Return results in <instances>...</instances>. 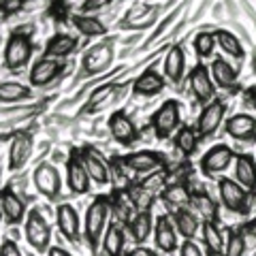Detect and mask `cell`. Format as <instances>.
<instances>
[{
    "label": "cell",
    "mask_w": 256,
    "mask_h": 256,
    "mask_svg": "<svg viewBox=\"0 0 256 256\" xmlns=\"http://www.w3.org/2000/svg\"><path fill=\"white\" fill-rule=\"evenodd\" d=\"M32 52H34V45H32L30 36H26L24 32H13L4 45V54H2L4 68H9V70L24 68L30 62Z\"/></svg>",
    "instance_id": "cell-1"
},
{
    "label": "cell",
    "mask_w": 256,
    "mask_h": 256,
    "mask_svg": "<svg viewBox=\"0 0 256 256\" xmlns=\"http://www.w3.org/2000/svg\"><path fill=\"white\" fill-rule=\"evenodd\" d=\"M109 218V198L107 196H98L94 198V203L88 207V214H86V239L88 244L92 246V250L100 242V235L105 230V224Z\"/></svg>",
    "instance_id": "cell-2"
},
{
    "label": "cell",
    "mask_w": 256,
    "mask_h": 256,
    "mask_svg": "<svg viewBox=\"0 0 256 256\" xmlns=\"http://www.w3.org/2000/svg\"><path fill=\"white\" fill-rule=\"evenodd\" d=\"M180 102L175 98H169L160 105L154 116H152V128H154L156 137L158 139H166L178 130L180 126V120H182V114H180Z\"/></svg>",
    "instance_id": "cell-3"
},
{
    "label": "cell",
    "mask_w": 256,
    "mask_h": 256,
    "mask_svg": "<svg viewBox=\"0 0 256 256\" xmlns=\"http://www.w3.org/2000/svg\"><path fill=\"white\" fill-rule=\"evenodd\" d=\"M218 194H220L222 205L226 207L228 212L244 214L248 210V201H250V196H248V190L239 182L230 180V178H222L218 182Z\"/></svg>",
    "instance_id": "cell-4"
},
{
    "label": "cell",
    "mask_w": 256,
    "mask_h": 256,
    "mask_svg": "<svg viewBox=\"0 0 256 256\" xmlns=\"http://www.w3.org/2000/svg\"><path fill=\"white\" fill-rule=\"evenodd\" d=\"M111 60H114V43L111 41H102L98 45L90 47L84 58H82V66H84V73L88 75H100L102 70L109 68Z\"/></svg>",
    "instance_id": "cell-5"
},
{
    "label": "cell",
    "mask_w": 256,
    "mask_h": 256,
    "mask_svg": "<svg viewBox=\"0 0 256 256\" xmlns=\"http://www.w3.org/2000/svg\"><path fill=\"white\" fill-rule=\"evenodd\" d=\"M26 239L28 244L34 248V250L43 252L50 248V239H52V228L47 220L41 216L38 210H32L28 214V220H26Z\"/></svg>",
    "instance_id": "cell-6"
},
{
    "label": "cell",
    "mask_w": 256,
    "mask_h": 256,
    "mask_svg": "<svg viewBox=\"0 0 256 256\" xmlns=\"http://www.w3.org/2000/svg\"><path fill=\"white\" fill-rule=\"evenodd\" d=\"M188 82H190V90H192V94H194L196 102H203V105H207V102L214 100L216 84L212 79L210 68H207L205 64H196V66L190 70Z\"/></svg>",
    "instance_id": "cell-7"
},
{
    "label": "cell",
    "mask_w": 256,
    "mask_h": 256,
    "mask_svg": "<svg viewBox=\"0 0 256 256\" xmlns=\"http://www.w3.org/2000/svg\"><path fill=\"white\" fill-rule=\"evenodd\" d=\"M64 73V62L62 60H54L43 56L41 60L34 62V66L30 68V86L34 88H45L50 86L52 82H56L60 75Z\"/></svg>",
    "instance_id": "cell-8"
},
{
    "label": "cell",
    "mask_w": 256,
    "mask_h": 256,
    "mask_svg": "<svg viewBox=\"0 0 256 256\" xmlns=\"http://www.w3.org/2000/svg\"><path fill=\"white\" fill-rule=\"evenodd\" d=\"M32 180H34V186L36 190L41 192L43 196L47 198H56L60 194L62 190V180H60V173L56 169L54 164L50 162H41L34 169V175H32Z\"/></svg>",
    "instance_id": "cell-9"
},
{
    "label": "cell",
    "mask_w": 256,
    "mask_h": 256,
    "mask_svg": "<svg viewBox=\"0 0 256 256\" xmlns=\"http://www.w3.org/2000/svg\"><path fill=\"white\" fill-rule=\"evenodd\" d=\"M224 114H226V105L222 100H212L203 107L201 116L196 120V134L198 137H210L220 128V124L224 122Z\"/></svg>",
    "instance_id": "cell-10"
},
{
    "label": "cell",
    "mask_w": 256,
    "mask_h": 256,
    "mask_svg": "<svg viewBox=\"0 0 256 256\" xmlns=\"http://www.w3.org/2000/svg\"><path fill=\"white\" fill-rule=\"evenodd\" d=\"M66 184L70 192H75V194H86L88 190H90V175H88L86 166L82 162V156H79V152H73L66 162Z\"/></svg>",
    "instance_id": "cell-11"
},
{
    "label": "cell",
    "mask_w": 256,
    "mask_h": 256,
    "mask_svg": "<svg viewBox=\"0 0 256 256\" xmlns=\"http://www.w3.org/2000/svg\"><path fill=\"white\" fill-rule=\"evenodd\" d=\"M235 158H237V154L228 146H214L201 158V169L205 175L222 173L224 169H228L230 162H235Z\"/></svg>",
    "instance_id": "cell-12"
},
{
    "label": "cell",
    "mask_w": 256,
    "mask_h": 256,
    "mask_svg": "<svg viewBox=\"0 0 256 256\" xmlns=\"http://www.w3.org/2000/svg\"><path fill=\"white\" fill-rule=\"evenodd\" d=\"M79 156H82V162H84L86 171L94 184H100V186L109 184V164L98 152L94 148H84L79 152Z\"/></svg>",
    "instance_id": "cell-13"
},
{
    "label": "cell",
    "mask_w": 256,
    "mask_h": 256,
    "mask_svg": "<svg viewBox=\"0 0 256 256\" xmlns=\"http://www.w3.org/2000/svg\"><path fill=\"white\" fill-rule=\"evenodd\" d=\"M109 132L111 137H114L118 143H122V146H130V143L139 137L137 128H134L132 120L128 118L124 111H114L109 118Z\"/></svg>",
    "instance_id": "cell-14"
},
{
    "label": "cell",
    "mask_w": 256,
    "mask_h": 256,
    "mask_svg": "<svg viewBox=\"0 0 256 256\" xmlns=\"http://www.w3.org/2000/svg\"><path fill=\"white\" fill-rule=\"evenodd\" d=\"M32 154V137L28 132H15L9 146V169L18 171L28 162Z\"/></svg>",
    "instance_id": "cell-15"
},
{
    "label": "cell",
    "mask_w": 256,
    "mask_h": 256,
    "mask_svg": "<svg viewBox=\"0 0 256 256\" xmlns=\"http://www.w3.org/2000/svg\"><path fill=\"white\" fill-rule=\"evenodd\" d=\"M122 164L134 173H152L162 164V156L156 152H132L122 158Z\"/></svg>",
    "instance_id": "cell-16"
},
{
    "label": "cell",
    "mask_w": 256,
    "mask_h": 256,
    "mask_svg": "<svg viewBox=\"0 0 256 256\" xmlns=\"http://www.w3.org/2000/svg\"><path fill=\"white\" fill-rule=\"evenodd\" d=\"M164 86H166V79L160 73H156L154 68H148L134 79L132 92L137 96H156L158 92L164 90Z\"/></svg>",
    "instance_id": "cell-17"
},
{
    "label": "cell",
    "mask_w": 256,
    "mask_h": 256,
    "mask_svg": "<svg viewBox=\"0 0 256 256\" xmlns=\"http://www.w3.org/2000/svg\"><path fill=\"white\" fill-rule=\"evenodd\" d=\"M154 239H156V248L162 250L164 254H173L178 250V230L171 224L169 218H158L156 226H154Z\"/></svg>",
    "instance_id": "cell-18"
},
{
    "label": "cell",
    "mask_w": 256,
    "mask_h": 256,
    "mask_svg": "<svg viewBox=\"0 0 256 256\" xmlns=\"http://www.w3.org/2000/svg\"><path fill=\"white\" fill-rule=\"evenodd\" d=\"M56 222H58L60 233L68 239V242H77L79 239V216L73 205L64 203L56 212Z\"/></svg>",
    "instance_id": "cell-19"
},
{
    "label": "cell",
    "mask_w": 256,
    "mask_h": 256,
    "mask_svg": "<svg viewBox=\"0 0 256 256\" xmlns=\"http://www.w3.org/2000/svg\"><path fill=\"white\" fill-rule=\"evenodd\" d=\"M226 132L230 134L233 139H254L256 137V120L248 114H237V116H230L226 120Z\"/></svg>",
    "instance_id": "cell-20"
},
{
    "label": "cell",
    "mask_w": 256,
    "mask_h": 256,
    "mask_svg": "<svg viewBox=\"0 0 256 256\" xmlns=\"http://www.w3.org/2000/svg\"><path fill=\"white\" fill-rule=\"evenodd\" d=\"M118 92H120V86H116V84H105V86L96 88V90L90 94V98L86 100L82 111L84 114H96V111L109 107L111 100H116Z\"/></svg>",
    "instance_id": "cell-21"
},
{
    "label": "cell",
    "mask_w": 256,
    "mask_h": 256,
    "mask_svg": "<svg viewBox=\"0 0 256 256\" xmlns=\"http://www.w3.org/2000/svg\"><path fill=\"white\" fill-rule=\"evenodd\" d=\"M77 50V38L66 34V32H58L54 34L50 41L45 45V56L47 58H56V60H62V58H68L70 54Z\"/></svg>",
    "instance_id": "cell-22"
},
{
    "label": "cell",
    "mask_w": 256,
    "mask_h": 256,
    "mask_svg": "<svg viewBox=\"0 0 256 256\" xmlns=\"http://www.w3.org/2000/svg\"><path fill=\"white\" fill-rule=\"evenodd\" d=\"M173 222H175V230H178L184 239H192L196 235V230L201 228V218H198L190 207H180V210H175Z\"/></svg>",
    "instance_id": "cell-23"
},
{
    "label": "cell",
    "mask_w": 256,
    "mask_h": 256,
    "mask_svg": "<svg viewBox=\"0 0 256 256\" xmlns=\"http://www.w3.org/2000/svg\"><path fill=\"white\" fill-rule=\"evenodd\" d=\"M0 207H2V216L9 224H20L26 216V203L13 190H4L0 194Z\"/></svg>",
    "instance_id": "cell-24"
},
{
    "label": "cell",
    "mask_w": 256,
    "mask_h": 256,
    "mask_svg": "<svg viewBox=\"0 0 256 256\" xmlns=\"http://www.w3.org/2000/svg\"><path fill=\"white\" fill-rule=\"evenodd\" d=\"M184 70H186V56L180 45H173L164 58V77L178 86L184 79Z\"/></svg>",
    "instance_id": "cell-25"
},
{
    "label": "cell",
    "mask_w": 256,
    "mask_h": 256,
    "mask_svg": "<svg viewBox=\"0 0 256 256\" xmlns=\"http://www.w3.org/2000/svg\"><path fill=\"white\" fill-rule=\"evenodd\" d=\"M235 182L250 192L256 188V160L250 154H239L235 158Z\"/></svg>",
    "instance_id": "cell-26"
},
{
    "label": "cell",
    "mask_w": 256,
    "mask_h": 256,
    "mask_svg": "<svg viewBox=\"0 0 256 256\" xmlns=\"http://www.w3.org/2000/svg\"><path fill=\"white\" fill-rule=\"evenodd\" d=\"M190 210L194 212L203 222H216L218 220V205L207 192H194L190 198Z\"/></svg>",
    "instance_id": "cell-27"
},
{
    "label": "cell",
    "mask_w": 256,
    "mask_h": 256,
    "mask_svg": "<svg viewBox=\"0 0 256 256\" xmlns=\"http://www.w3.org/2000/svg\"><path fill=\"white\" fill-rule=\"evenodd\" d=\"M210 73H212L214 84L220 88H226V90L228 88H235V84H237V68L230 66V62L222 60V58H216L212 62Z\"/></svg>",
    "instance_id": "cell-28"
},
{
    "label": "cell",
    "mask_w": 256,
    "mask_h": 256,
    "mask_svg": "<svg viewBox=\"0 0 256 256\" xmlns=\"http://www.w3.org/2000/svg\"><path fill=\"white\" fill-rule=\"evenodd\" d=\"M154 20H156V9L154 6H134L130 13H126V18L122 22V28H130V30L146 28Z\"/></svg>",
    "instance_id": "cell-29"
},
{
    "label": "cell",
    "mask_w": 256,
    "mask_h": 256,
    "mask_svg": "<svg viewBox=\"0 0 256 256\" xmlns=\"http://www.w3.org/2000/svg\"><path fill=\"white\" fill-rule=\"evenodd\" d=\"M73 26L77 28V32H82L84 36H105L107 34V26L100 20L92 18V15H73L70 18Z\"/></svg>",
    "instance_id": "cell-30"
},
{
    "label": "cell",
    "mask_w": 256,
    "mask_h": 256,
    "mask_svg": "<svg viewBox=\"0 0 256 256\" xmlns=\"http://www.w3.org/2000/svg\"><path fill=\"white\" fill-rule=\"evenodd\" d=\"M190 190L186 184H171V186H166L162 190V201L169 203L171 207H175V210H180V207H188L190 205Z\"/></svg>",
    "instance_id": "cell-31"
},
{
    "label": "cell",
    "mask_w": 256,
    "mask_h": 256,
    "mask_svg": "<svg viewBox=\"0 0 256 256\" xmlns=\"http://www.w3.org/2000/svg\"><path fill=\"white\" fill-rule=\"evenodd\" d=\"M198 134H196V130L194 128H190V126H182L180 130H178V134H175V148H178V152H182L184 156H192L196 152V148H198Z\"/></svg>",
    "instance_id": "cell-32"
},
{
    "label": "cell",
    "mask_w": 256,
    "mask_h": 256,
    "mask_svg": "<svg viewBox=\"0 0 256 256\" xmlns=\"http://www.w3.org/2000/svg\"><path fill=\"white\" fill-rule=\"evenodd\" d=\"M201 233H203V242L210 250V256L214 254H222L224 250V239H222V233L218 228L216 222H203L201 224Z\"/></svg>",
    "instance_id": "cell-33"
},
{
    "label": "cell",
    "mask_w": 256,
    "mask_h": 256,
    "mask_svg": "<svg viewBox=\"0 0 256 256\" xmlns=\"http://www.w3.org/2000/svg\"><path fill=\"white\" fill-rule=\"evenodd\" d=\"M128 230H130V237L134 239L137 244L146 242L152 233V216L150 212H137V216L130 220L128 224Z\"/></svg>",
    "instance_id": "cell-34"
},
{
    "label": "cell",
    "mask_w": 256,
    "mask_h": 256,
    "mask_svg": "<svg viewBox=\"0 0 256 256\" xmlns=\"http://www.w3.org/2000/svg\"><path fill=\"white\" fill-rule=\"evenodd\" d=\"M102 248H105L107 256H122L124 254V230L118 226V224H111L105 242H102Z\"/></svg>",
    "instance_id": "cell-35"
},
{
    "label": "cell",
    "mask_w": 256,
    "mask_h": 256,
    "mask_svg": "<svg viewBox=\"0 0 256 256\" xmlns=\"http://www.w3.org/2000/svg\"><path fill=\"white\" fill-rule=\"evenodd\" d=\"M32 92L28 86H24L20 82H2L0 84V100L2 102H18L28 98Z\"/></svg>",
    "instance_id": "cell-36"
},
{
    "label": "cell",
    "mask_w": 256,
    "mask_h": 256,
    "mask_svg": "<svg viewBox=\"0 0 256 256\" xmlns=\"http://www.w3.org/2000/svg\"><path fill=\"white\" fill-rule=\"evenodd\" d=\"M214 34H216V43L222 47V52L230 54L233 58H244V47L237 41L235 34H230V32H226V30H216Z\"/></svg>",
    "instance_id": "cell-37"
},
{
    "label": "cell",
    "mask_w": 256,
    "mask_h": 256,
    "mask_svg": "<svg viewBox=\"0 0 256 256\" xmlns=\"http://www.w3.org/2000/svg\"><path fill=\"white\" fill-rule=\"evenodd\" d=\"M192 45H194L196 56H201V58H210V56L214 54V47L218 43H216L214 32H198V34L194 36V41H192Z\"/></svg>",
    "instance_id": "cell-38"
},
{
    "label": "cell",
    "mask_w": 256,
    "mask_h": 256,
    "mask_svg": "<svg viewBox=\"0 0 256 256\" xmlns=\"http://www.w3.org/2000/svg\"><path fill=\"white\" fill-rule=\"evenodd\" d=\"M130 203L137 207V212H148L152 203H154V196H152V190H148L146 186H137L130 190Z\"/></svg>",
    "instance_id": "cell-39"
},
{
    "label": "cell",
    "mask_w": 256,
    "mask_h": 256,
    "mask_svg": "<svg viewBox=\"0 0 256 256\" xmlns=\"http://www.w3.org/2000/svg\"><path fill=\"white\" fill-rule=\"evenodd\" d=\"M246 252V235L244 230H235L228 235V242L224 246V256H244Z\"/></svg>",
    "instance_id": "cell-40"
},
{
    "label": "cell",
    "mask_w": 256,
    "mask_h": 256,
    "mask_svg": "<svg viewBox=\"0 0 256 256\" xmlns=\"http://www.w3.org/2000/svg\"><path fill=\"white\" fill-rule=\"evenodd\" d=\"M114 0H84L82 2V11L84 15H88V13H92V11H98V9H105L107 4H111Z\"/></svg>",
    "instance_id": "cell-41"
},
{
    "label": "cell",
    "mask_w": 256,
    "mask_h": 256,
    "mask_svg": "<svg viewBox=\"0 0 256 256\" xmlns=\"http://www.w3.org/2000/svg\"><path fill=\"white\" fill-rule=\"evenodd\" d=\"M180 256H203V252H201V248L196 246V242L186 239V242L180 246Z\"/></svg>",
    "instance_id": "cell-42"
},
{
    "label": "cell",
    "mask_w": 256,
    "mask_h": 256,
    "mask_svg": "<svg viewBox=\"0 0 256 256\" xmlns=\"http://www.w3.org/2000/svg\"><path fill=\"white\" fill-rule=\"evenodd\" d=\"M0 256H22L20 248L15 242H11V239H6V242L0 246Z\"/></svg>",
    "instance_id": "cell-43"
},
{
    "label": "cell",
    "mask_w": 256,
    "mask_h": 256,
    "mask_svg": "<svg viewBox=\"0 0 256 256\" xmlns=\"http://www.w3.org/2000/svg\"><path fill=\"white\" fill-rule=\"evenodd\" d=\"M26 2H30V0H2V9L4 13H18Z\"/></svg>",
    "instance_id": "cell-44"
},
{
    "label": "cell",
    "mask_w": 256,
    "mask_h": 256,
    "mask_svg": "<svg viewBox=\"0 0 256 256\" xmlns=\"http://www.w3.org/2000/svg\"><path fill=\"white\" fill-rule=\"evenodd\" d=\"M126 256H158V252L156 250H152V248H132L130 252H128Z\"/></svg>",
    "instance_id": "cell-45"
},
{
    "label": "cell",
    "mask_w": 256,
    "mask_h": 256,
    "mask_svg": "<svg viewBox=\"0 0 256 256\" xmlns=\"http://www.w3.org/2000/svg\"><path fill=\"white\" fill-rule=\"evenodd\" d=\"M47 256H70L66 250H64V248H50V254H47Z\"/></svg>",
    "instance_id": "cell-46"
},
{
    "label": "cell",
    "mask_w": 256,
    "mask_h": 256,
    "mask_svg": "<svg viewBox=\"0 0 256 256\" xmlns=\"http://www.w3.org/2000/svg\"><path fill=\"white\" fill-rule=\"evenodd\" d=\"M246 233H248V235H252V237L256 239V218L248 222V226H246Z\"/></svg>",
    "instance_id": "cell-47"
},
{
    "label": "cell",
    "mask_w": 256,
    "mask_h": 256,
    "mask_svg": "<svg viewBox=\"0 0 256 256\" xmlns=\"http://www.w3.org/2000/svg\"><path fill=\"white\" fill-rule=\"evenodd\" d=\"M248 100H250V105L256 111V88H250V90H248Z\"/></svg>",
    "instance_id": "cell-48"
},
{
    "label": "cell",
    "mask_w": 256,
    "mask_h": 256,
    "mask_svg": "<svg viewBox=\"0 0 256 256\" xmlns=\"http://www.w3.org/2000/svg\"><path fill=\"white\" fill-rule=\"evenodd\" d=\"M214 256H224V254H214Z\"/></svg>",
    "instance_id": "cell-49"
}]
</instances>
